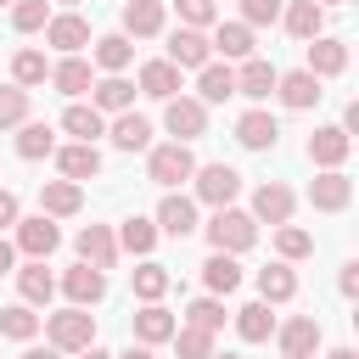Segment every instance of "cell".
<instances>
[{
    "mask_svg": "<svg viewBox=\"0 0 359 359\" xmlns=\"http://www.w3.org/2000/svg\"><path fill=\"white\" fill-rule=\"evenodd\" d=\"M45 337H50V348H56V353H79V348H90V342H95V314H90V309H79V303H67V309L45 314Z\"/></svg>",
    "mask_w": 359,
    "mask_h": 359,
    "instance_id": "6da1fadb",
    "label": "cell"
},
{
    "mask_svg": "<svg viewBox=\"0 0 359 359\" xmlns=\"http://www.w3.org/2000/svg\"><path fill=\"white\" fill-rule=\"evenodd\" d=\"M208 241H213V252H247V247L258 241V219L241 213V208H213Z\"/></svg>",
    "mask_w": 359,
    "mask_h": 359,
    "instance_id": "7a4b0ae2",
    "label": "cell"
},
{
    "mask_svg": "<svg viewBox=\"0 0 359 359\" xmlns=\"http://www.w3.org/2000/svg\"><path fill=\"white\" fill-rule=\"evenodd\" d=\"M151 157H146V180L151 185H180V180H191L196 174V157H191V146L185 140H168V146H146Z\"/></svg>",
    "mask_w": 359,
    "mask_h": 359,
    "instance_id": "3957f363",
    "label": "cell"
},
{
    "mask_svg": "<svg viewBox=\"0 0 359 359\" xmlns=\"http://www.w3.org/2000/svg\"><path fill=\"white\" fill-rule=\"evenodd\" d=\"M163 129L174 135V140H202L208 135V107L196 101V95H168V107H163Z\"/></svg>",
    "mask_w": 359,
    "mask_h": 359,
    "instance_id": "277c9868",
    "label": "cell"
},
{
    "mask_svg": "<svg viewBox=\"0 0 359 359\" xmlns=\"http://www.w3.org/2000/svg\"><path fill=\"white\" fill-rule=\"evenodd\" d=\"M191 180H196V202H208V208H230L236 191H241V174H236L230 163H208V168H196Z\"/></svg>",
    "mask_w": 359,
    "mask_h": 359,
    "instance_id": "5b68a950",
    "label": "cell"
},
{
    "mask_svg": "<svg viewBox=\"0 0 359 359\" xmlns=\"http://www.w3.org/2000/svg\"><path fill=\"white\" fill-rule=\"evenodd\" d=\"M11 230H17V241H11V247H17V252H28V258H50V252L62 247V230H56V219H50V213L17 219Z\"/></svg>",
    "mask_w": 359,
    "mask_h": 359,
    "instance_id": "8992f818",
    "label": "cell"
},
{
    "mask_svg": "<svg viewBox=\"0 0 359 359\" xmlns=\"http://www.w3.org/2000/svg\"><path fill=\"white\" fill-rule=\"evenodd\" d=\"M275 342L286 359H314L320 353V320L314 314H292L286 325H275Z\"/></svg>",
    "mask_w": 359,
    "mask_h": 359,
    "instance_id": "52a82bcc",
    "label": "cell"
},
{
    "mask_svg": "<svg viewBox=\"0 0 359 359\" xmlns=\"http://www.w3.org/2000/svg\"><path fill=\"white\" fill-rule=\"evenodd\" d=\"M348 151H353V135H348L342 123H325V129L309 135V163H314V168H342Z\"/></svg>",
    "mask_w": 359,
    "mask_h": 359,
    "instance_id": "ba28073f",
    "label": "cell"
},
{
    "mask_svg": "<svg viewBox=\"0 0 359 359\" xmlns=\"http://www.w3.org/2000/svg\"><path fill=\"white\" fill-rule=\"evenodd\" d=\"M309 202H314V213H342L353 202V180L342 168H320L314 185H309Z\"/></svg>",
    "mask_w": 359,
    "mask_h": 359,
    "instance_id": "9c48e42d",
    "label": "cell"
},
{
    "mask_svg": "<svg viewBox=\"0 0 359 359\" xmlns=\"http://www.w3.org/2000/svg\"><path fill=\"white\" fill-rule=\"evenodd\" d=\"M275 95L292 107V112H309V107H320V79L309 73V67H292V73H275Z\"/></svg>",
    "mask_w": 359,
    "mask_h": 359,
    "instance_id": "30bf717a",
    "label": "cell"
},
{
    "mask_svg": "<svg viewBox=\"0 0 359 359\" xmlns=\"http://www.w3.org/2000/svg\"><path fill=\"white\" fill-rule=\"evenodd\" d=\"M292 208H297V196H292L280 180H264V185L252 191V219H258V224H286Z\"/></svg>",
    "mask_w": 359,
    "mask_h": 359,
    "instance_id": "8fae6325",
    "label": "cell"
},
{
    "mask_svg": "<svg viewBox=\"0 0 359 359\" xmlns=\"http://www.w3.org/2000/svg\"><path fill=\"white\" fill-rule=\"evenodd\" d=\"M62 292H67V303H79V309H95V303L107 297V269L73 264V269L62 275Z\"/></svg>",
    "mask_w": 359,
    "mask_h": 359,
    "instance_id": "7c38bea8",
    "label": "cell"
},
{
    "mask_svg": "<svg viewBox=\"0 0 359 359\" xmlns=\"http://www.w3.org/2000/svg\"><path fill=\"white\" fill-rule=\"evenodd\" d=\"M45 45H56L62 56H79V50L90 45V22H84L79 11H62V17L45 22Z\"/></svg>",
    "mask_w": 359,
    "mask_h": 359,
    "instance_id": "4fadbf2b",
    "label": "cell"
},
{
    "mask_svg": "<svg viewBox=\"0 0 359 359\" xmlns=\"http://www.w3.org/2000/svg\"><path fill=\"white\" fill-rule=\"evenodd\" d=\"M79 264L112 269V264H118V236H112L107 224H84V230H79Z\"/></svg>",
    "mask_w": 359,
    "mask_h": 359,
    "instance_id": "5bb4252c",
    "label": "cell"
},
{
    "mask_svg": "<svg viewBox=\"0 0 359 359\" xmlns=\"http://www.w3.org/2000/svg\"><path fill=\"white\" fill-rule=\"evenodd\" d=\"M168 62L185 73V67H202V62H213V45H208V34L202 28H180V34H168Z\"/></svg>",
    "mask_w": 359,
    "mask_h": 359,
    "instance_id": "9a60e30c",
    "label": "cell"
},
{
    "mask_svg": "<svg viewBox=\"0 0 359 359\" xmlns=\"http://www.w3.org/2000/svg\"><path fill=\"white\" fill-rule=\"evenodd\" d=\"M236 95V67L230 62H202L196 67V101L213 107V101H230Z\"/></svg>",
    "mask_w": 359,
    "mask_h": 359,
    "instance_id": "2e32d148",
    "label": "cell"
},
{
    "mask_svg": "<svg viewBox=\"0 0 359 359\" xmlns=\"http://www.w3.org/2000/svg\"><path fill=\"white\" fill-rule=\"evenodd\" d=\"M236 140H241L247 151H269V146L280 140V123H275L264 107H252V112H241V118H236Z\"/></svg>",
    "mask_w": 359,
    "mask_h": 359,
    "instance_id": "e0dca14e",
    "label": "cell"
},
{
    "mask_svg": "<svg viewBox=\"0 0 359 359\" xmlns=\"http://www.w3.org/2000/svg\"><path fill=\"white\" fill-rule=\"evenodd\" d=\"M79 208H84L79 180H45V185H39V213H50V219H73Z\"/></svg>",
    "mask_w": 359,
    "mask_h": 359,
    "instance_id": "ac0fdd59",
    "label": "cell"
},
{
    "mask_svg": "<svg viewBox=\"0 0 359 359\" xmlns=\"http://www.w3.org/2000/svg\"><path fill=\"white\" fill-rule=\"evenodd\" d=\"M280 22H286V34L292 39H314V34H325V6H314V0H292V6H280Z\"/></svg>",
    "mask_w": 359,
    "mask_h": 359,
    "instance_id": "d6986e66",
    "label": "cell"
},
{
    "mask_svg": "<svg viewBox=\"0 0 359 359\" xmlns=\"http://www.w3.org/2000/svg\"><path fill=\"white\" fill-rule=\"evenodd\" d=\"M342 67H348V45L331 39V34H314V39H309V73H314V79H337Z\"/></svg>",
    "mask_w": 359,
    "mask_h": 359,
    "instance_id": "ffe728a7",
    "label": "cell"
},
{
    "mask_svg": "<svg viewBox=\"0 0 359 359\" xmlns=\"http://www.w3.org/2000/svg\"><path fill=\"white\" fill-rule=\"evenodd\" d=\"M236 95H247V101H269V95H275V67H269L264 56H247V62L236 67Z\"/></svg>",
    "mask_w": 359,
    "mask_h": 359,
    "instance_id": "44dd1931",
    "label": "cell"
},
{
    "mask_svg": "<svg viewBox=\"0 0 359 359\" xmlns=\"http://www.w3.org/2000/svg\"><path fill=\"white\" fill-rule=\"evenodd\" d=\"M129 325H135V342H146V348H157V342L174 337V314H168L163 303H140Z\"/></svg>",
    "mask_w": 359,
    "mask_h": 359,
    "instance_id": "7402d4cb",
    "label": "cell"
},
{
    "mask_svg": "<svg viewBox=\"0 0 359 359\" xmlns=\"http://www.w3.org/2000/svg\"><path fill=\"white\" fill-rule=\"evenodd\" d=\"M90 107L95 112H129L135 107V84L123 73H107L101 84H90Z\"/></svg>",
    "mask_w": 359,
    "mask_h": 359,
    "instance_id": "603a6c76",
    "label": "cell"
},
{
    "mask_svg": "<svg viewBox=\"0 0 359 359\" xmlns=\"http://www.w3.org/2000/svg\"><path fill=\"white\" fill-rule=\"evenodd\" d=\"M56 168H62V180H95L101 174V151L90 140H73V146L56 151Z\"/></svg>",
    "mask_w": 359,
    "mask_h": 359,
    "instance_id": "cb8c5ba5",
    "label": "cell"
},
{
    "mask_svg": "<svg viewBox=\"0 0 359 359\" xmlns=\"http://www.w3.org/2000/svg\"><path fill=\"white\" fill-rule=\"evenodd\" d=\"M157 230L185 241V236L196 230V202H191V196H163V202H157Z\"/></svg>",
    "mask_w": 359,
    "mask_h": 359,
    "instance_id": "d4e9b609",
    "label": "cell"
},
{
    "mask_svg": "<svg viewBox=\"0 0 359 359\" xmlns=\"http://www.w3.org/2000/svg\"><path fill=\"white\" fill-rule=\"evenodd\" d=\"M17 292H22V303H50L56 297V275L45 269V258H28L17 269Z\"/></svg>",
    "mask_w": 359,
    "mask_h": 359,
    "instance_id": "484cf974",
    "label": "cell"
},
{
    "mask_svg": "<svg viewBox=\"0 0 359 359\" xmlns=\"http://www.w3.org/2000/svg\"><path fill=\"white\" fill-rule=\"evenodd\" d=\"M258 297H264V303H292V297H297V275H292L286 258L258 269Z\"/></svg>",
    "mask_w": 359,
    "mask_h": 359,
    "instance_id": "4316f807",
    "label": "cell"
},
{
    "mask_svg": "<svg viewBox=\"0 0 359 359\" xmlns=\"http://www.w3.org/2000/svg\"><path fill=\"white\" fill-rule=\"evenodd\" d=\"M236 337H241V342H269V337H275V314H269L264 297L236 309Z\"/></svg>",
    "mask_w": 359,
    "mask_h": 359,
    "instance_id": "83f0119b",
    "label": "cell"
},
{
    "mask_svg": "<svg viewBox=\"0 0 359 359\" xmlns=\"http://www.w3.org/2000/svg\"><path fill=\"white\" fill-rule=\"evenodd\" d=\"M123 34H129V39L163 34V0H129V6H123Z\"/></svg>",
    "mask_w": 359,
    "mask_h": 359,
    "instance_id": "f1b7e54d",
    "label": "cell"
},
{
    "mask_svg": "<svg viewBox=\"0 0 359 359\" xmlns=\"http://www.w3.org/2000/svg\"><path fill=\"white\" fill-rule=\"evenodd\" d=\"M208 45H213L224 62H247V56H252V28H247V22H219Z\"/></svg>",
    "mask_w": 359,
    "mask_h": 359,
    "instance_id": "f546056e",
    "label": "cell"
},
{
    "mask_svg": "<svg viewBox=\"0 0 359 359\" xmlns=\"http://www.w3.org/2000/svg\"><path fill=\"white\" fill-rule=\"evenodd\" d=\"M140 95H151V101H168V95H180V67L163 56V62H146L140 67Z\"/></svg>",
    "mask_w": 359,
    "mask_h": 359,
    "instance_id": "4dcf8cb0",
    "label": "cell"
},
{
    "mask_svg": "<svg viewBox=\"0 0 359 359\" xmlns=\"http://www.w3.org/2000/svg\"><path fill=\"white\" fill-rule=\"evenodd\" d=\"M107 135H112V146H118V151H146V146H151V123H146L140 112H118Z\"/></svg>",
    "mask_w": 359,
    "mask_h": 359,
    "instance_id": "1f68e13d",
    "label": "cell"
},
{
    "mask_svg": "<svg viewBox=\"0 0 359 359\" xmlns=\"http://www.w3.org/2000/svg\"><path fill=\"white\" fill-rule=\"evenodd\" d=\"M202 280H208L213 297H230V292L241 286V264H236V252H213V258L202 264Z\"/></svg>",
    "mask_w": 359,
    "mask_h": 359,
    "instance_id": "d6a6232c",
    "label": "cell"
},
{
    "mask_svg": "<svg viewBox=\"0 0 359 359\" xmlns=\"http://www.w3.org/2000/svg\"><path fill=\"white\" fill-rule=\"evenodd\" d=\"M62 129H67L73 140H90V146H95V135H107V118H101L95 107H84V101H73V107L62 112Z\"/></svg>",
    "mask_w": 359,
    "mask_h": 359,
    "instance_id": "836d02e7",
    "label": "cell"
},
{
    "mask_svg": "<svg viewBox=\"0 0 359 359\" xmlns=\"http://www.w3.org/2000/svg\"><path fill=\"white\" fill-rule=\"evenodd\" d=\"M151 247H157V224H151V219H140V213H129V219H123V230H118V252L146 258Z\"/></svg>",
    "mask_w": 359,
    "mask_h": 359,
    "instance_id": "e575fe53",
    "label": "cell"
},
{
    "mask_svg": "<svg viewBox=\"0 0 359 359\" xmlns=\"http://www.w3.org/2000/svg\"><path fill=\"white\" fill-rule=\"evenodd\" d=\"M135 62V45H129V34H101L95 39V67H107V73H123Z\"/></svg>",
    "mask_w": 359,
    "mask_h": 359,
    "instance_id": "d590c367",
    "label": "cell"
},
{
    "mask_svg": "<svg viewBox=\"0 0 359 359\" xmlns=\"http://www.w3.org/2000/svg\"><path fill=\"white\" fill-rule=\"evenodd\" d=\"M50 84H56L62 95H84V90H90V62H84V56H62V62L50 67Z\"/></svg>",
    "mask_w": 359,
    "mask_h": 359,
    "instance_id": "8d00e7d4",
    "label": "cell"
},
{
    "mask_svg": "<svg viewBox=\"0 0 359 359\" xmlns=\"http://www.w3.org/2000/svg\"><path fill=\"white\" fill-rule=\"evenodd\" d=\"M17 129H22V135H17V157L39 163V157L56 151V129H50V123H17Z\"/></svg>",
    "mask_w": 359,
    "mask_h": 359,
    "instance_id": "74e56055",
    "label": "cell"
},
{
    "mask_svg": "<svg viewBox=\"0 0 359 359\" xmlns=\"http://www.w3.org/2000/svg\"><path fill=\"white\" fill-rule=\"evenodd\" d=\"M0 337H11V342H34V337H39V314H34L28 303L0 309Z\"/></svg>",
    "mask_w": 359,
    "mask_h": 359,
    "instance_id": "f35d334b",
    "label": "cell"
},
{
    "mask_svg": "<svg viewBox=\"0 0 359 359\" xmlns=\"http://www.w3.org/2000/svg\"><path fill=\"white\" fill-rule=\"evenodd\" d=\"M45 79H50V62H45V50H17V56H11V84L34 90V84H45Z\"/></svg>",
    "mask_w": 359,
    "mask_h": 359,
    "instance_id": "ab89813d",
    "label": "cell"
},
{
    "mask_svg": "<svg viewBox=\"0 0 359 359\" xmlns=\"http://www.w3.org/2000/svg\"><path fill=\"white\" fill-rule=\"evenodd\" d=\"M275 252H280L286 264H297V258H309V252H314V236H309V230H297V224L286 219V224H275Z\"/></svg>",
    "mask_w": 359,
    "mask_h": 359,
    "instance_id": "60d3db41",
    "label": "cell"
},
{
    "mask_svg": "<svg viewBox=\"0 0 359 359\" xmlns=\"http://www.w3.org/2000/svg\"><path fill=\"white\" fill-rule=\"evenodd\" d=\"M168 342L180 348V359H213V331H202V325H174Z\"/></svg>",
    "mask_w": 359,
    "mask_h": 359,
    "instance_id": "b9f144b4",
    "label": "cell"
},
{
    "mask_svg": "<svg viewBox=\"0 0 359 359\" xmlns=\"http://www.w3.org/2000/svg\"><path fill=\"white\" fill-rule=\"evenodd\" d=\"M163 292H168V269L146 258V264L135 269V297H140V303H163Z\"/></svg>",
    "mask_w": 359,
    "mask_h": 359,
    "instance_id": "7bdbcfd3",
    "label": "cell"
},
{
    "mask_svg": "<svg viewBox=\"0 0 359 359\" xmlns=\"http://www.w3.org/2000/svg\"><path fill=\"white\" fill-rule=\"evenodd\" d=\"M50 22V6L45 0H11V28L17 34H39Z\"/></svg>",
    "mask_w": 359,
    "mask_h": 359,
    "instance_id": "ee69618b",
    "label": "cell"
},
{
    "mask_svg": "<svg viewBox=\"0 0 359 359\" xmlns=\"http://www.w3.org/2000/svg\"><path fill=\"white\" fill-rule=\"evenodd\" d=\"M28 123V90L22 84H0V129Z\"/></svg>",
    "mask_w": 359,
    "mask_h": 359,
    "instance_id": "f6af8a7d",
    "label": "cell"
},
{
    "mask_svg": "<svg viewBox=\"0 0 359 359\" xmlns=\"http://www.w3.org/2000/svg\"><path fill=\"white\" fill-rule=\"evenodd\" d=\"M185 325H202V331H219L224 325V303L208 292V297H196L191 309H185Z\"/></svg>",
    "mask_w": 359,
    "mask_h": 359,
    "instance_id": "bcb514c9",
    "label": "cell"
},
{
    "mask_svg": "<svg viewBox=\"0 0 359 359\" xmlns=\"http://www.w3.org/2000/svg\"><path fill=\"white\" fill-rule=\"evenodd\" d=\"M174 6H180L185 28H213V22H219V6H213V0H174Z\"/></svg>",
    "mask_w": 359,
    "mask_h": 359,
    "instance_id": "7dc6e473",
    "label": "cell"
},
{
    "mask_svg": "<svg viewBox=\"0 0 359 359\" xmlns=\"http://www.w3.org/2000/svg\"><path fill=\"white\" fill-rule=\"evenodd\" d=\"M280 6H286V0H241V22H247V28H264V22L280 17Z\"/></svg>",
    "mask_w": 359,
    "mask_h": 359,
    "instance_id": "c3c4849f",
    "label": "cell"
},
{
    "mask_svg": "<svg viewBox=\"0 0 359 359\" xmlns=\"http://www.w3.org/2000/svg\"><path fill=\"white\" fill-rule=\"evenodd\" d=\"M337 286H342V297H353V292H359V264H342V275H337Z\"/></svg>",
    "mask_w": 359,
    "mask_h": 359,
    "instance_id": "681fc988",
    "label": "cell"
},
{
    "mask_svg": "<svg viewBox=\"0 0 359 359\" xmlns=\"http://www.w3.org/2000/svg\"><path fill=\"white\" fill-rule=\"evenodd\" d=\"M17 219H22V213H17V196H11V191H0V230H6V224H17Z\"/></svg>",
    "mask_w": 359,
    "mask_h": 359,
    "instance_id": "f907efd6",
    "label": "cell"
},
{
    "mask_svg": "<svg viewBox=\"0 0 359 359\" xmlns=\"http://www.w3.org/2000/svg\"><path fill=\"white\" fill-rule=\"evenodd\" d=\"M11 264H17V247H11V241H0V275H11Z\"/></svg>",
    "mask_w": 359,
    "mask_h": 359,
    "instance_id": "816d5d0a",
    "label": "cell"
},
{
    "mask_svg": "<svg viewBox=\"0 0 359 359\" xmlns=\"http://www.w3.org/2000/svg\"><path fill=\"white\" fill-rule=\"evenodd\" d=\"M112 359H151V348H146V342H135V348H123V353H112Z\"/></svg>",
    "mask_w": 359,
    "mask_h": 359,
    "instance_id": "f5cc1de1",
    "label": "cell"
},
{
    "mask_svg": "<svg viewBox=\"0 0 359 359\" xmlns=\"http://www.w3.org/2000/svg\"><path fill=\"white\" fill-rule=\"evenodd\" d=\"M79 359H112V353H107V348H95V342H90V348H79Z\"/></svg>",
    "mask_w": 359,
    "mask_h": 359,
    "instance_id": "db71d44e",
    "label": "cell"
},
{
    "mask_svg": "<svg viewBox=\"0 0 359 359\" xmlns=\"http://www.w3.org/2000/svg\"><path fill=\"white\" fill-rule=\"evenodd\" d=\"M22 359H62V353H56V348H28Z\"/></svg>",
    "mask_w": 359,
    "mask_h": 359,
    "instance_id": "11a10c76",
    "label": "cell"
},
{
    "mask_svg": "<svg viewBox=\"0 0 359 359\" xmlns=\"http://www.w3.org/2000/svg\"><path fill=\"white\" fill-rule=\"evenodd\" d=\"M325 359H359V353H353V348H331Z\"/></svg>",
    "mask_w": 359,
    "mask_h": 359,
    "instance_id": "9f6ffc18",
    "label": "cell"
},
{
    "mask_svg": "<svg viewBox=\"0 0 359 359\" xmlns=\"http://www.w3.org/2000/svg\"><path fill=\"white\" fill-rule=\"evenodd\" d=\"M314 6H342V0H314Z\"/></svg>",
    "mask_w": 359,
    "mask_h": 359,
    "instance_id": "6f0895ef",
    "label": "cell"
},
{
    "mask_svg": "<svg viewBox=\"0 0 359 359\" xmlns=\"http://www.w3.org/2000/svg\"><path fill=\"white\" fill-rule=\"evenodd\" d=\"M213 359H241V353H213Z\"/></svg>",
    "mask_w": 359,
    "mask_h": 359,
    "instance_id": "680465c9",
    "label": "cell"
},
{
    "mask_svg": "<svg viewBox=\"0 0 359 359\" xmlns=\"http://www.w3.org/2000/svg\"><path fill=\"white\" fill-rule=\"evenodd\" d=\"M62 6H79V0H62Z\"/></svg>",
    "mask_w": 359,
    "mask_h": 359,
    "instance_id": "91938a15",
    "label": "cell"
},
{
    "mask_svg": "<svg viewBox=\"0 0 359 359\" xmlns=\"http://www.w3.org/2000/svg\"><path fill=\"white\" fill-rule=\"evenodd\" d=\"M0 6H11V0H0Z\"/></svg>",
    "mask_w": 359,
    "mask_h": 359,
    "instance_id": "94428289",
    "label": "cell"
}]
</instances>
